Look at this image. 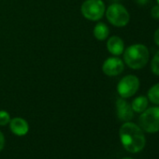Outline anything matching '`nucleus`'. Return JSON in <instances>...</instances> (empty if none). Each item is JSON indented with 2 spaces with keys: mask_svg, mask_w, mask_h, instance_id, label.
I'll use <instances>...</instances> for the list:
<instances>
[{
  "mask_svg": "<svg viewBox=\"0 0 159 159\" xmlns=\"http://www.w3.org/2000/svg\"><path fill=\"white\" fill-rule=\"evenodd\" d=\"M153 40H154V43L157 46H159V28H157L153 34Z\"/></svg>",
  "mask_w": 159,
  "mask_h": 159,
  "instance_id": "a211bd4d",
  "label": "nucleus"
},
{
  "mask_svg": "<svg viewBox=\"0 0 159 159\" xmlns=\"http://www.w3.org/2000/svg\"><path fill=\"white\" fill-rule=\"evenodd\" d=\"M106 17L107 20L113 26L116 27H124L125 26L130 20V15L128 11L125 6L119 3H113L110 5L107 9Z\"/></svg>",
  "mask_w": 159,
  "mask_h": 159,
  "instance_id": "20e7f679",
  "label": "nucleus"
},
{
  "mask_svg": "<svg viewBox=\"0 0 159 159\" xmlns=\"http://www.w3.org/2000/svg\"><path fill=\"white\" fill-rule=\"evenodd\" d=\"M148 104H149V100H148L147 97L139 96V97H137L136 98H134V100L131 103V107H132V110L134 111V112L141 113L148 108Z\"/></svg>",
  "mask_w": 159,
  "mask_h": 159,
  "instance_id": "9b49d317",
  "label": "nucleus"
},
{
  "mask_svg": "<svg viewBox=\"0 0 159 159\" xmlns=\"http://www.w3.org/2000/svg\"><path fill=\"white\" fill-rule=\"evenodd\" d=\"M147 98L152 104L159 106V83L155 84L149 89L147 94Z\"/></svg>",
  "mask_w": 159,
  "mask_h": 159,
  "instance_id": "ddd939ff",
  "label": "nucleus"
},
{
  "mask_svg": "<svg viewBox=\"0 0 159 159\" xmlns=\"http://www.w3.org/2000/svg\"><path fill=\"white\" fill-rule=\"evenodd\" d=\"M151 15L153 19H156L159 21V5L152 7V11H151Z\"/></svg>",
  "mask_w": 159,
  "mask_h": 159,
  "instance_id": "dca6fc26",
  "label": "nucleus"
},
{
  "mask_svg": "<svg viewBox=\"0 0 159 159\" xmlns=\"http://www.w3.org/2000/svg\"><path fill=\"white\" fill-rule=\"evenodd\" d=\"M124 60L128 67L132 69L143 68L149 61V50L141 43L132 44L124 51Z\"/></svg>",
  "mask_w": 159,
  "mask_h": 159,
  "instance_id": "f03ea898",
  "label": "nucleus"
},
{
  "mask_svg": "<svg viewBox=\"0 0 159 159\" xmlns=\"http://www.w3.org/2000/svg\"><path fill=\"white\" fill-rule=\"evenodd\" d=\"M139 88V80L135 75H126L120 80L117 84V92L123 98L133 97Z\"/></svg>",
  "mask_w": 159,
  "mask_h": 159,
  "instance_id": "423d86ee",
  "label": "nucleus"
},
{
  "mask_svg": "<svg viewBox=\"0 0 159 159\" xmlns=\"http://www.w3.org/2000/svg\"><path fill=\"white\" fill-rule=\"evenodd\" d=\"M120 140L123 147L129 152L136 153L143 150L146 144L144 131L139 125L132 122H125L119 130Z\"/></svg>",
  "mask_w": 159,
  "mask_h": 159,
  "instance_id": "f257e3e1",
  "label": "nucleus"
},
{
  "mask_svg": "<svg viewBox=\"0 0 159 159\" xmlns=\"http://www.w3.org/2000/svg\"><path fill=\"white\" fill-rule=\"evenodd\" d=\"M122 159H134V158H132V157H124Z\"/></svg>",
  "mask_w": 159,
  "mask_h": 159,
  "instance_id": "aec40b11",
  "label": "nucleus"
},
{
  "mask_svg": "<svg viewBox=\"0 0 159 159\" xmlns=\"http://www.w3.org/2000/svg\"><path fill=\"white\" fill-rule=\"evenodd\" d=\"M11 115L6 111H0V125L5 126L10 124L11 122Z\"/></svg>",
  "mask_w": 159,
  "mask_h": 159,
  "instance_id": "2eb2a0df",
  "label": "nucleus"
},
{
  "mask_svg": "<svg viewBox=\"0 0 159 159\" xmlns=\"http://www.w3.org/2000/svg\"><path fill=\"white\" fill-rule=\"evenodd\" d=\"M125 64L122 59L117 56L107 58L102 65V71L110 77L117 76L124 71Z\"/></svg>",
  "mask_w": 159,
  "mask_h": 159,
  "instance_id": "0eeeda50",
  "label": "nucleus"
},
{
  "mask_svg": "<svg viewBox=\"0 0 159 159\" xmlns=\"http://www.w3.org/2000/svg\"><path fill=\"white\" fill-rule=\"evenodd\" d=\"M151 69L153 74L159 77V51L153 55L152 62H151Z\"/></svg>",
  "mask_w": 159,
  "mask_h": 159,
  "instance_id": "4468645a",
  "label": "nucleus"
},
{
  "mask_svg": "<svg viewBox=\"0 0 159 159\" xmlns=\"http://www.w3.org/2000/svg\"><path fill=\"white\" fill-rule=\"evenodd\" d=\"M156 1H157V5H159V0H156Z\"/></svg>",
  "mask_w": 159,
  "mask_h": 159,
  "instance_id": "412c9836",
  "label": "nucleus"
},
{
  "mask_svg": "<svg viewBox=\"0 0 159 159\" xmlns=\"http://www.w3.org/2000/svg\"><path fill=\"white\" fill-rule=\"evenodd\" d=\"M10 128L14 135L19 137L25 136L29 131L28 123L21 117H15L11 119L10 122Z\"/></svg>",
  "mask_w": 159,
  "mask_h": 159,
  "instance_id": "1a4fd4ad",
  "label": "nucleus"
},
{
  "mask_svg": "<svg viewBox=\"0 0 159 159\" xmlns=\"http://www.w3.org/2000/svg\"><path fill=\"white\" fill-rule=\"evenodd\" d=\"M110 35V29L104 23H98L94 27V36L98 40H105Z\"/></svg>",
  "mask_w": 159,
  "mask_h": 159,
  "instance_id": "f8f14e48",
  "label": "nucleus"
},
{
  "mask_svg": "<svg viewBox=\"0 0 159 159\" xmlns=\"http://www.w3.org/2000/svg\"><path fill=\"white\" fill-rule=\"evenodd\" d=\"M116 113L119 120L123 122H129L134 117V111L132 110L131 104L123 98L116 100Z\"/></svg>",
  "mask_w": 159,
  "mask_h": 159,
  "instance_id": "6e6552de",
  "label": "nucleus"
},
{
  "mask_svg": "<svg viewBox=\"0 0 159 159\" xmlns=\"http://www.w3.org/2000/svg\"><path fill=\"white\" fill-rule=\"evenodd\" d=\"M107 49L112 55L119 56L125 51V43L120 37L112 36L107 41Z\"/></svg>",
  "mask_w": 159,
  "mask_h": 159,
  "instance_id": "9d476101",
  "label": "nucleus"
},
{
  "mask_svg": "<svg viewBox=\"0 0 159 159\" xmlns=\"http://www.w3.org/2000/svg\"><path fill=\"white\" fill-rule=\"evenodd\" d=\"M140 128L149 134L159 131V107L147 108L139 118Z\"/></svg>",
  "mask_w": 159,
  "mask_h": 159,
  "instance_id": "7ed1b4c3",
  "label": "nucleus"
},
{
  "mask_svg": "<svg viewBox=\"0 0 159 159\" xmlns=\"http://www.w3.org/2000/svg\"><path fill=\"white\" fill-rule=\"evenodd\" d=\"M4 146H5V137L3 133L0 131V152L3 150Z\"/></svg>",
  "mask_w": 159,
  "mask_h": 159,
  "instance_id": "f3484780",
  "label": "nucleus"
},
{
  "mask_svg": "<svg viewBox=\"0 0 159 159\" xmlns=\"http://www.w3.org/2000/svg\"><path fill=\"white\" fill-rule=\"evenodd\" d=\"M81 11L87 20L98 21L103 17L106 8L102 0H86L81 7Z\"/></svg>",
  "mask_w": 159,
  "mask_h": 159,
  "instance_id": "39448f33",
  "label": "nucleus"
},
{
  "mask_svg": "<svg viewBox=\"0 0 159 159\" xmlns=\"http://www.w3.org/2000/svg\"><path fill=\"white\" fill-rule=\"evenodd\" d=\"M149 0H136V2L139 4V5H145L148 3Z\"/></svg>",
  "mask_w": 159,
  "mask_h": 159,
  "instance_id": "6ab92c4d",
  "label": "nucleus"
}]
</instances>
